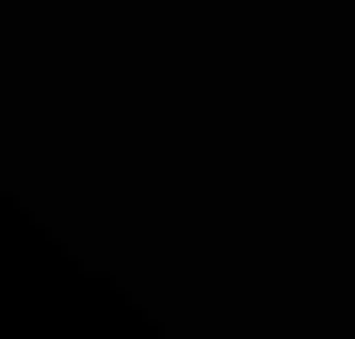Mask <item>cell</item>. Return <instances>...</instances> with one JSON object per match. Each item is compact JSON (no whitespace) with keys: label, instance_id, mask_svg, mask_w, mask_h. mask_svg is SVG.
<instances>
[]
</instances>
